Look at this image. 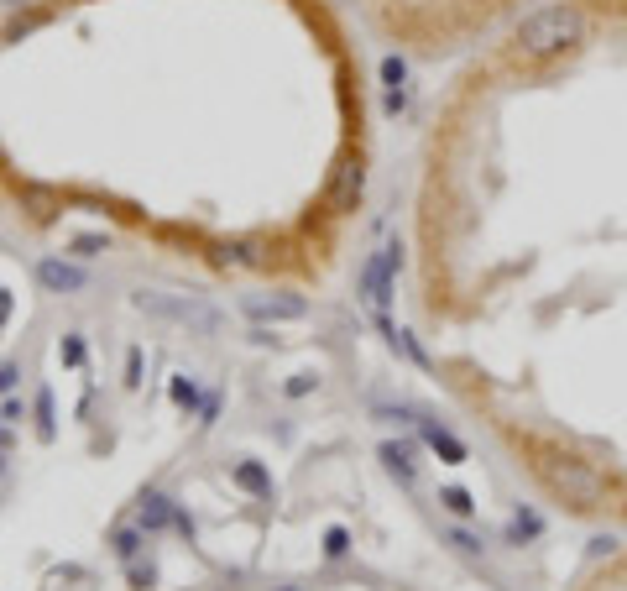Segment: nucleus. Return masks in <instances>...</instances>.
I'll return each mask as SVG.
<instances>
[{"label": "nucleus", "mask_w": 627, "mask_h": 591, "mask_svg": "<svg viewBox=\"0 0 627 591\" xmlns=\"http://www.w3.org/2000/svg\"><path fill=\"white\" fill-rule=\"evenodd\" d=\"M575 42H586V16H580L575 6H544L518 27V48L528 58H560V53L575 48Z\"/></svg>", "instance_id": "f257e3e1"}, {"label": "nucleus", "mask_w": 627, "mask_h": 591, "mask_svg": "<svg viewBox=\"0 0 627 591\" xmlns=\"http://www.w3.org/2000/svg\"><path fill=\"white\" fill-rule=\"evenodd\" d=\"M539 476L549 482V492H554V497H565V503H575V508H601V503H607V482H601V476H596L586 461L549 456V450H544Z\"/></svg>", "instance_id": "f03ea898"}, {"label": "nucleus", "mask_w": 627, "mask_h": 591, "mask_svg": "<svg viewBox=\"0 0 627 591\" xmlns=\"http://www.w3.org/2000/svg\"><path fill=\"white\" fill-rule=\"evenodd\" d=\"M136 309L142 314H157V320H178L199 335H215L220 330V314L199 304V299H183V293H136Z\"/></svg>", "instance_id": "7ed1b4c3"}, {"label": "nucleus", "mask_w": 627, "mask_h": 591, "mask_svg": "<svg viewBox=\"0 0 627 591\" xmlns=\"http://www.w3.org/2000/svg\"><path fill=\"white\" fill-rule=\"evenodd\" d=\"M398 267H403L398 246H382V252L361 267V304L377 314V325L387 320V299H392V278H398Z\"/></svg>", "instance_id": "20e7f679"}, {"label": "nucleus", "mask_w": 627, "mask_h": 591, "mask_svg": "<svg viewBox=\"0 0 627 591\" xmlns=\"http://www.w3.org/2000/svg\"><path fill=\"white\" fill-rule=\"evenodd\" d=\"M361 194H366V168L356 163V157H340L335 173H330V189H324L330 210H340V215H345V210H356Z\"/></svg>", "instance_id": "39448f33"}, {"label": "nucleus", "mask_w": 627, "mask_h": 591, "mask_svg": "<svg viewBox=\"0 0 627 591\" xmlns=\"http://www.w3.org/2000/svg\"><path fill=\"white\" fill-rule=\"evenodd\" d=\"M246 314H251L257 325H288V320H304L309 304L293 299V293H272V299H267V293H251V299H246Z\"/></svg>", "instance_id": "423d86ee"}, {"label": "nucleus", "mask_w": 627, "mask_h": 591, "mask_svg": "<svg viewBox=\"0 0 627 591\" xmlns=\"http://www.w3.org/2000/svg\"><path fill=\"white\" fill-rule=\"evenodd\" d=\"M37 283L48 293H79L89 278H84V267L63 262V257H48V262H37Z\"/></svg>", "instance_id": "0eeeda50"}, {"label": "nucleus", "mask_w": 627, "mask_h": 591, "mask_svg": "<svg viewBox=\"0 0 627 591\" xmlns=\"http://www.w3.org/2000/svg\"><path fill=\"white\" fill-rule=\"evenodd\" d=\"M418 429H424V445L434 450V456L439 461H445V466H460V461H466V445H460L455 435H450V429L445 424H434V419H424V424H418Z\"/></svg>", "instance_id": "6e6552de"}, {"label": "nucleus", "mask_w": 627, "mask_h": 591, "mask_svg": "<svg viewBox=\"0 0 627 591\" xmlns=\"http://www.w3.org/2000/svg\"><path fill=\"white\" fill-rule=\"evenodd\" d=\"M236 487H246L251 497H272V471L262 466V461H236Z\"/></svg>", "instance_id": "1a4fd4ad"}, {"label": "nucleus", "mask_w": 627, "mask_h": 591, "mask_svg": "<svg viewBox=\"0 0 627 591\" xmlns=\"http://www.w3.org/2000/svg\"><path fill=\"white\" fill-rule=\"evenodd\" d=\"M173 503H168V497H162V492H147L142 497V529L152 534V529H162V524H173Z\"/></svg>", "instance_id": "9d476101"}, {"label": "nucleus", "mask_w": 627, "mask_h": 591, "mask_svg": "<svg viewBox=\"0 0 627 591\" xmlns=\"http://www.w3.org/2000/svg\"><path fill=\"white\" fill-rule=\"evenodd\" d=\"M382 461L392 476H403V482H413V450L408 445H382Z\"/></svg>", "instance_id": "9b49d317"}, {"label": "nucleus", "mask_w": 627, "mask_h": 591, "mask_svg": "<svg viewBox=\"0 0 627 591\" xmlns=\"http://www.w3.org/2000/svg\"><path fill=\"white\" fill-rule=\"evenodd\" d=\"M439 503H445L455 518H471L476 513V503H471V492H460V487H445V492H439Z\"/></svg>", "instance_id": "f8f14e48"}, {"label": "nucleus", "mask_w": 627, "mask_h": 591, "mask_svg": "<svg viewBox=\"0 0 627 591\" xmlns=\"http://www.w3.org/2000/svg\"><path fill=\"white\" fill-rule=\"evenodd\" d=\"M168 393H173L178 408H199V382H194V377H173V388H168Z\"/></svg>", "instance_id": "ddd939ff"}, {"label": "nucleus", "mask_w": 627, "mask_h": 591, "mask_svg": "<svg viewBox=\"0 0 627 591\" xmlns=\"http://www.w3.org/2000/svg\"><path fill=\"white\" fill-rule=\"evenodd\" d=\"M382 79H387V95H403L408 63H403V58H382Z\"/></svg>", "instance_id": "4468645a"}, {"label": "nucleus", "mask_w": 627, "mask_h": 591, "mask_svg": "<svg viewBox=\"0 0 627 591\" xmlns=\"http://www.w3.org/2000/svg\"><path fill=\"white\" fill-rule=\"evenodd\" d=\"M115 555H121L126 565L142 555V529H121V534H115Z\"/></svg>", "instance_id": "2eb2a0df"}, {"label": "nucleus", "mask_w": 627, "mask_h": 591, "mask_svg": "<svg viewBox=\"0 0 627 591\" xmlns=\"http://www.w3.org/2000/svg\"><path fill=\"white\" fill-rule=\"evenodd\" d=\"M345 550H351V534H345V529H330V534H324V555H330V560H340Z\"/></svg>", "instance_id": "dca6fc26"}, {"label": "nucleus", "mask_w": 627, "mask_h": 591, "mask_svg": "<svg viewBox=\"0 0 627 591\" xmlns=\"http://www.w3.org/2000/svg\"><path fill=\"white\" fill-rule=\"evenodd\" d=\"M450 544H455V550H466V555H481V550H486V544H481L476 534H466V529H450Z\"/></svg>", "instance_id": "f3484780"}, {"label": "nucleus", "mask_w": 627, "mask_h": 591, "mask_svg": "<svg viewBox=\"0 0 627 591\" xmlns=\"http://www.w3.org/2000/svg\"><path fill=\"white\" fill-rule=\"evenodd\" d=\"M37 419H42V435H53V393L48 388L37 393Z\"/></svg>", "instance_id": "a211bd4d"}, {"label": "nucleus", "mask_w": 627, "mask_h": 591, "mask_svg": "<svg viewBox=\"0 0 627 591\" xmlns=\"http://www.w3.org/2000/svg\"><path fill=\"white\" fill-rule=\"evenodd\" d=\"M16 382H21V367H16V361H0V398H6Z\"/></svg>", "instance_id": "6ab92c4d"}, {"label": "nucleus", "mask_w": 627, "mask_h": 591, "mask_svg": "<svg viewBox=\"0 0 627 591\" xmlns=\"http://www.w3.org/2000/svg\"><path fill=\"white\" fill-rule=\"evenodd\" d=\"M74 252H79V257H100V252H105V236H79Z\"/></svg>", "instance_id": "aec40b11"}, {"label": "nucleus", "mask_w": 627, "mask_h": 591, "mask_svg": "<svg viewBox=\"0 0 627 591\" xmlns=\"http://www.w3.org/2000/svg\"><path fill=\"white\" fill-rule=\"evenodd\" d=\"M528 534H539V518H533V513H518V518H513V539H528Z\"/></svg>", "instance_id": "412c9836"}, {"label": "nucleus", "mask_w": 627, "mask_h": 591, "mask_svg": "<svg viewBox=\"0 0 627 591\" xmlns=\"http://www.w3.org/2000/svg\"><path fill=\"white\" fill-rule=\"evenodd\" d=\"M63 361H68V367H79V361H84V340H79V335L63 340Z\"/></svg>", "instance_id": "4be33fe9"}, {"label": "nucleus", "mask_w": 627, "mask_h": 591, "mask_svg": "<svg viewBox=\"0 0 627 591\" xmlns=\"http://www.w3.org/2000/svg\"><path fill=\"white\" fill-rule=\"evenodd\" d=\"M309 388H319V377H314V372H298V377L288 382V393H293V398H304Z\"/></svg>", "instance_id": "5701e85b"}, {"label": "nucleus", "mask_w": 627, "mask_h": 591, "mask_svg": "<svg viewBox=\"0 0 627 591\" xmlns=\"http://www.w3.org/2000/svg\"><path fill=\"white\" fill-rule=\"evenodd\" d=\"M126 382H131V388L142 382V351H131V356H126Z\"/></svg>", "instance_id": "b1692460"}, {"label": "nucleus", "mask_w": 627, "mask_h": 591, "mask_svg": "<svg viewBox=\"0 0 627 591\" xmlns=\"http://www.w3.org/2000/svg\"><path fill=\"white\" fill-rule=\"evenodd\" d=\"M152 576H157L152 565H147V571H142V565H131V586H136V591H147V586H152Z\"/></svg>", "instance_id": "393cba45"}, {"label": "nucleus", "mask_w": 627, "mask_h": 591, "mask_svg": "<svg viewBox=\"0 0 627 591\" xmlns=\"http://www.w3.org/2000/svg\"><path fill=\"white\" fill-rule=\"evenodd\" d=\"M6 456H11V435L0 429V466H6Z\"/></svg>", "instance_id": "a878e982"}, {"label": "nucleus", "mask_w": 627, "mask_h": 591, "mask_svg": "<svg viewBox=\"0 0 627 591\" xmlns=\"http://www.w3.org/2000/svg\"><path fill=\"white\" fill-rule=\"evenodd\" d=\"M6 309H11V293H0V320H6Z\"/></svg>", "instance_id": "bb28decb"}]
</instances>
